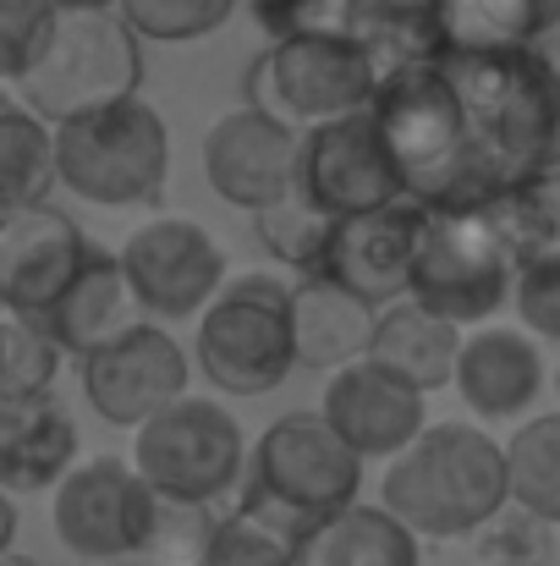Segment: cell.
Here are the masks:
<instances>
[{"instance_id":"6da1fadb","label":"cell","mask_w":560,"mask_h":566,"mask_svg":"<svg viewBox=\"0 0 560 566\" xmlns=\"http://www.w3.org/2000/svg\"><path fill=\"white\" fill-rule=\"evenodd\" d=\"M467 133H473V177L478 209L500 188L545 171L560 144V66L545 50H500V55H445Z\"/></svg>"},{"instance_id":"7a4b0ae2","label":"cell","mask_w":560,"mask_h":566,"mask_svg":"<svg viewBox=\"0 0 560 566\" xmlns=\"http://www.w3.org/2000/svg\"><path fill=\"white\" fill-rule=\"evenodd\" d=\"M379 506H390L418 539H467L511 506L506 440L478 423H429L401 457H390Z\"/></svg>"},{"instance_id":"3957f363","label":"cell","mask_w":560,"mask_h":566,"mask_svg":"<svg viewBox=\"0 0 560 566\" xmlns=\"http://www.w3.org/2000/svg\"><path fill=\"white\" fill-rule=\"evenodd\" d=\"M373 122L406 182V198H423L429 209H478L473 133L445 55H412L384 66Z\"/></svg>"},{"instance_id":"277c9868","label":"cell","mask_w":560,"mask_h":566,"mask_svg":"<svg viewBox=\"0 0 560 566\" xmlns=\"http://www.w3.org/2000/svg\"><path fill=\"white\" fill-rule=\"evenodd\" d=\"M358 490H363V457L330 429V418L286 412L253 440L236 512L258 517L264 528L308 551V539L325 523L358 506Z\"/></svg>"},{"instance_id":"5b68a950","label":"cell","mask_w":560,"mask_h":566,"mask_svg":"<svg viewBox=\"0 0 560 566\" xmlns=\"http://www.w3.org/2000/svg\"><path fill=\"white\" fill-rule=\"evenodd\" d=\"M192 358L220 396L281 390L297 369V286L264 270L231 275L225 292L198 314Z\"/></svg>"},{"instance_id":"8992f818","label":"cell","mask_w":560,"mask_h":566,"mask_svg":"<svg viewBox=\"0 0 560 566\" xmlns=\"http://www.w3.org/2000/svg\"><path fill=\"white\" fill-rule=\"evenodd\" d=\"M138 83L144 61L133 22L121 11H66L44 61L17 83V99L50 127H66L88 111L138 99Z\"/></svg>"},{"instance_id":"52a82bcc","label":"cell","mask_w":560,"mask_h":566,"mask_svg":"<svg viewBox=\"0 0 560 566\" xmlns=\"http://www.w3.org/2000/svg\"><path fill=\"white\" fill-rule=\"evenodd\" d=\"M55 166L61 188H72L77 198L99 209H133L155 203L166 188L171 138L149 99H121L55 127Z\"/></svg>"},{"instance_id":"ba28073f","label":"cell","mask_w":560,"mask_h":566,"mask_svg":"<svg viewBox=\"0 0 560 566\" xmlns=\"http://www.w3.org/2000/svg\"><path fill=\"white\" fill-rule=\"evenodd\" d=\"M55 539L88 566H116L133 556H155L166 539V501L149 490V479L121 457H88L77 462L55 501H50Z\"/></svg>"},{"instance_id":"9c48e42d","label":"cell","mask_w":560,"mask_h":566,"mask_svg":"<svg viewBox=\"0 0 560 566\" xmlns=\"http://www.w3.org/2000/svg\"><path fill=\"white\" fill-rule=\"evenodd\" d=\"M253 446L242 440V423L209 401L182 396L160 418H149L133 434V468L149 479V490L171 506H214L225 490H242Z\"/></svg>"},{"instance_id":"30bf717a","label":"cell","mask_w":560,"mask_h":566,"mask_svg":"<svg viewBox=\"0 0 560 566\" xmlns=\"http://www.w3.org/2000/svg\"><path fill=\"white\" fill-rule=\"evenodd\" d=\"M517 297V259L484 209H434L412 270V303L451 325H484Z\"/></svg>"},{"instance_id":"8fae6325","label":"cell","mask_w":560,"mask_h":566,"mask_svg":"<svg viewBox=\"0 0 560 566\" xmlns=\"http://www.w3.org/2000/svg\"><path fill=\"white\" fill-rule=\"evenodd\" d=\"M384 83V61L352 39H286L270 44L253 66V94L270 116L292 122L297 133L369 111Z\"/></svg>"},{"instance_id":"7c38bea8","label":"cell","mask_w":560,"mask_h":566,"mask_svg":"<svg viewBox=\"0 0 560 566\" xmlns=\"http://www.w3.org/2000/svg\"><path fill=\"white\" fill-rule=\"evenodd\" d=\"M297 198L314 203L330 220H358L373 209H390L406 198V182L379 138L373 105L358 116L325 122L303 133V155H297Z\"/></svg>"},{"instance_id":"4fadbf2b","label":"cell","mask_w":560,"mask_h":566,"mask_svg":"<svg viewBox=\"0 0 560 566\" xmlns=\"http://www.w3.org/2000/svg\"><path fill=\"white\" fill-rule=\"evenodd\" d=\"M121 270H127V286H133L138 308L155 314V319L203 314L231 281V264H225L220 242L198 220H182V214L138 226L121 242Z\"/></svg>"},{"instance_id":"5bb4252c","label":"cell","mask_w":560,"mask_h":566,"mask_svg":"<svg viewBox=\"0 0 560 566\" xmlns=\"http://www.w3.org/2000/svg\"><path fill=\"white\" fill-rule=\"evenodd\" d=\"M187 379H192V364H187L182 342L160 325H133L127 336H116L110 347L88 353L83 369H77V385H83V401L116 423V429H144L149 418H160L166 407H177L187 396Z\"/></svg>"},{"instance_id":"9a60e30c","label":"cell","mask_w":560,"mask_h":566,"mask_svg":"<svg viewBox=\"0 0 560 566\" xmlns=\"http://www.w3.org/2000/svg\"><path fill=\"white\" fill-rule=\"evenodd\" d=\"M297 155H303V133L292 122L270 116L264 105H242L209 122L203 182L214 188V198L258 214L297 192Z\"/></svg>"},{"instance_id":"2e32d148","label":"cell","mask_w":560,"mask_h":566,"mask_svg":"<svg viewBox=\"0 0 560 566\" xmlns=\"http://www.w3.org/2000/svg\"><path fill=\"white\" fill-rule=\"evenodd\" d=\"M429 214L434 209L423 198H401V203L358 214V220H336V237H330L319 275L369 308H390V303L412 297V270L423 253Z\"/></svg>"},{"instance_id":"e0dca14e","label":"cell","mask_w":560,"mask_h":566,"mask_svg":"<svg viewBox=\"0 0 560 566\" xmlns=\"http://www.w3.org/2000/svg\"><path fill=\"white\" fill-rule=\"evenodd\" d=\"M88 253H94V242L83 237V226L72 214H61L50 203L6 209L0 214V303H6V314L39 319L44 308H55V297L88 264Z\"/></svg>"},{"instance_id":"ac0fdd59","label":"cell","mask_w":560,"mask_h":566,"mask_svg":"<svg viewBox=\"0 0 560 566\" xmlns=\"http://www.w3.org/2000/svg\"><path fill=\"white\" fill-rule=\"evenodd\" d=\"M319 412L330 418V429L369 462V457H401L423 429H429V407L423 390L406 385L401 375H390L384 364H352L341 375L325 379Z\"/></svg>"},{"instance_id":"d6986e66","label":"cell","mask_w":560,"mask_h":566,"mask_svg":"<svg viewBox=\"0 0 560 566\" xmlns=\"http://www.w3.org/2000/svg\"><path fill=\"white\" fill-rule=\"evenodd\" d=\"M138 314H144V308H138L133 286H127L121 253H105V248L94 242L88 264H83L77 281L55 297V308L39 314V325L55 336L61 353H72V358L83 364L88 353H99V347H110L116 336H127L133 325H144Z\"/></svg>"},{"instance_id":"ffe728a7","label":"cell","mask_w":560,"mask_h":566,"mask_svg":"<svg viewBox=\"0 0 560 566\" xmlns=\"http://www.w3.org/2000/svg\"><path fill=\"white\" fill-rule=\"evenodd\" d=\"M462 401L489 423V418H517L539 390H545V353L533 331L522 325H478L462 347L456 364Z\"/></svg>"},{"instance_id":"44dd1931","label":"cell","mask_w":560,"mask_h":566,"mask_svg":"<svg viewBox=\"0 0 560 566\" xmlns=\"http://www.w3.org/2000/svg\"><path fill=\"white\" fill-rule=\"evenodd\" d=\"M77 468V423L55 396L0 401V484L11 495L61 490Z\"/></svg>"},{"instance_id":"7402d4cb","label":"cell","mask_w":560,"mask_h":566,"mask_svg":"<svg viewBox=\"0 0 560 566\" xmlns=\"http://www.w3.org/2000/svg\"><path fill=\"white\" fill-rule=\"evenodd\" d=\"M373 331H379V308L358 303L325 275L297 281V364L303 369L341 375L363 364L373 353Z\"/></svg>"},{"instance_id":"603a6c76","label":"cell","mask_w":560,"mask_h":566,"mask_svg":"<svg viewBox=\"0 0 560 566\" xmlns=\"http://www.w3.org/2000/svg\"><path fill=\"white\" fill-rule=\"evenodd\" d=\"M560 22V0H434V55L539 50Z\"/></svg>"},{"instance_id":"cb8c5ba5","label":"cell","mask_w":560,"mask_h":566,"mask_svg":"<svg viewBox=\"0 0 560 566\" xmlns=\"http://www.w3.org/2000/svg\"><path fill=\"white\" fill-rule=\"evenodd\" d=\"M462 347H467L462 325H451V319L429 314L423 303L401 297V303L379 308V331H373L369 358L429 396V390H440V385H456Z\"/></svg>"},{"instance_id":"d4e9b609","label":"cell","mask_w":560,"mask_h":566,"mask_svg":"<svg viewBox=\"0 0 560 566\" xmlns=\"http://www.w3.org/2000/svg\"><path fill=\"white\" fill-rule=\"evenodd\" d=\"M303 566H418V534L390 506L358 501L308 539Z\"/></svg>"},{"instance_id":"484cf974","label":"cell","mask_w":560,"mask_h":566,"mask_svg":"<svg viewBox=\"0 0 560 566\" xmlns=\"http://www.w3.org/2000/svg\"><path fill=\"white\" fill-rule=\"evenodd\" d=\"M55 182H61L55 127L44 116H33L22 99H6V111H0V203L6 209L44 203V192Z\"/></svg>"},{"instance_id":"4316f807","label":"cell","mask_w":560,"mask_h":566,"mask_svg":"<svg viewBox=\"0 0 560 566\" xmlns=\"http://www.w3.org/2000/svg\"><path fill=\"white\" fill-rule=\"evenodd\" d=\"M484 214H489V226L506 237L517 270H522V264L560 259V182L550 171H533V177L500 188L484 203Z\"/></svg>"},{"instance_id":"83f0119b","label":"cell","mask_w":560,"mask_h":566,"mask_svg":"<svg viewBox=\"0 0 560 566\" xmlns=\"http://www.w3.org/2000/svg\"><path fill=\"white\" fill-rule=\"evenodd\" d=\"M506 468H511V506L533 523L560 528V412L528 418L506 440Z\"/></svg>"},{"instance_id":"f1b7e54d","label":"cell","mask_w":560,"mask_h":566,"mask_svg":"<svg viewBox=\"0 0 560 566\" xmlns=\"http://www.w3.org/2000/svg\"><path fill=\"white\" fill-rule=\"evenodd\" d=\"M253 22L270 33V44L286 39H352L373 50L369 0H253Z\"/></svg>"},{"instance_id":"f546056e","label":"cell","mask_w":560,"mask_h":566,"mask_svg":"<svg viewBox=\"0 0 560 566\" xmlns=\"http://www.w3.org/2000/svg\"><path fill=\"white\" fill-rule=\"evenodd\" d=\"M253 237H258V248L275 264L303 270V275H319V264L330 253V237H336V220L319 214L314 203H303L292 192V198H281V203H270V209L253 214Z\"/></svg>"},{"instance_id":"4dcf8cb0","label":"cell","mask_w":560,"mask_h":566,"mask_svg":"<svg viewBox=\"0 0 560 566\" xmlns=\"http://www.w3.org/2000/svg\"><path fill=\"white\" fill-rule=\"evenodd\" d=\"M61 347L55 336L28 319V314H6L0 325V401H28V396H50V385L61 375Z\"/></svg>"},{"instance_id":"1f68e13d","label":"cell","mask_w":560,"mask_h":566,"mask_svg":"<svg viewBox=\"0 0 560 566\" xmlns=\"http://www.w3.org/2000/svg\"><path fill=\"white\" fill-rule=\"evenodd\" d=\"M192 566H303V545H292L286 534L264 528L247 512H231L220 523L203 528Z\"/></svg>"},{"instance_id":"d6a6232c","label":"cell","mask_w":560,"mask_h":566,"mask_svg":"<svg viewBox=\"0 0 560 566\" xmlns=\"http://www.w3.org/2000/svg\"><path fill=\"white\" fill-rule=\"evenodd\" d=\"M61 17L66 11L55 0H0V77L11 88L44 61Z\"/></svg>"},{"instance_id":"836d02e7","label":"cell","mask_w":560,"mask_h":566,"mask_svg":"<svg viewBox=\"0 0 560 566\" xmlns=\"http://www.w3.org/2000/svg\"><path fill=\"white\" fill-rule=\"evenodd\" d=\"M138 39H160V44H192L209 39L214 28H225V17L236 11V0H121L116 6Z\"/></svg>"},{"instance_id":"e575fe53","label":"cell","mask_w":560,"mask_h":566,"mask_svg":"<svg viewBox=\"0 0 560 566\" xmlns=\"http://www.w3.org/2000/svg\"><path fill=\"white\" fill-rule=\"evenodd\" d=\"M517 319L522 331H533L539 342H560V259L545 264H522L517 270Z\"/></svg>"},{"instance_id":"d590c367","label":"cell","mask_w":560,"mask_h":566,"mask_svg":"<svg viewBox=\"0 0 560 566\" xmlns=\"http://www.w3.org/2000/svg\"><path fill=\"white\" fill-rule=\"evenodd\" d=\"M61 11H116L121 0H55Z\"/></svg>"},{"instance_id":"8d00e7d4","label":"cell","mask_w":560,"mask_h":566,"mask_svg":"<svg viewBox=\"0 0 560 566\" xmlns=\"http://www.w3.org/2000/svg\"><path fill=\"white\" fill-rule=\"evenodd\" d=\"M484 566H545V562H533V556H495V562H484Z\"/></svg>"},{"instance_id":"74e56055","label":"cell","mask_w":560,"mask_h":566,"mask_svg":"<svg viewBox=\"0 0 560 566\" xmlns=\"http://www.w3.org/2000/svg\"><path fill=\"white\" fill-rule=\"evenodd\" d=\"M0 566H39V562H33V556H22V551H6V556H0Z\"/></svg>"},{"instance_id":"f35d334b","label":"cell","mask_w":560,"mask_h":566,"mask_svg":"<svg viewBox=\"0 0 560 566\" xmlns=\"http://www.w3.org/2000/svg\"><path fill=\"white\" fill-rule=\"evenodd\" d=\"M116 566H166L160 556H133V562H116Z\"/></svg>"},{"instance_id":"ab89813d","label":"cell","mask_w":560,"mask_h":566,"mask_svg":"<svg viewBox=\"0 0 560 566\" xmlns=\"http://www.w3.org/2000/svg\"><path fill=\"white\" fill-rule=\"evenodd\" d=\"M545 171H550V177H556V182H560V144H556V155L545 160Z\"/></svg>"},{"instance_id":"60d3db41","label":"cell","mask_w":560,"mask_h":566,"mask_svg":"<svg viewBox=\"0 0 560 566\" xmlns=\"http://www.w3.org/2000/svg\"><path fill=\"white\" fill-rule=\"evenodd\" d=\"M556 390H560V375H556Z\"/></svg>"}]
</instances>
